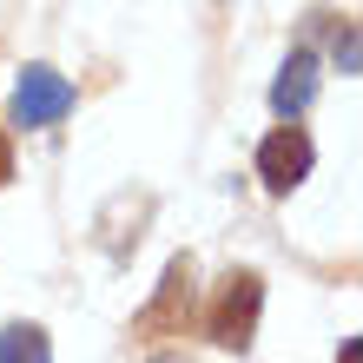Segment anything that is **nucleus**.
Masks as SVG:
<instances>
[{"label":"nucleus","instance_id":"nucleus-1","mask_svg":"<svg viewBox=\"0 0 363 363\" xmlns=\"http://www.w3.org/2000/svg\"><path fill=\"white\" fill-rule=\"evenodd\" d=\"M73 99H79L73 79H60L53 67H27L13 86V125H53L73 113Z\"/></svg>","mask_w":363,"mask_h":363},{"label":"nucleus","instance_id":"nucleus-2","mask_svg":"<svg viewBox=\"0 0 363 363\" xmlns=\"http://www.w3.org/2000/svg\"><path fill=\"white\" fill-rule=\"evenodd\" d=\"M258 304H264V284H258L251 271L225 277L218 311H211V337H218L225 350H245V344H251V330H258Z\"/></svg>","mask_w":363,"mask_h":363},{"label":"nucleus","instance_id":"nucleus-3","mask_svg":"<svg viewBox=\"0 0 363 363\" xmlns=\"http://www.w3.org/2000/svg\"><path fill=\"white\" fill-rule=\"evenodd\" d=\"M311 139H304V125H277V133L258 145V179L271 191H291V185H304L311 179Z\"/></svg>","mask_w":363,"mask_h":363},{"label":"nucleus","instance_id":"nucleus-4","mask_svg":"<svg viewBox=\"0 0 363 363\" xmlns=\"http://www.w3.org/2000/svg\"><path fill=\"white\" fill-rule=\"evenodd\" d=\"M311 93H317V53L311 47H297L291 60H284V73H277V86H271V106L284 119H297L311 106Z\"/></svg>","mask_w":363,"mask_h":363},{"label":"nucleus","instance_id":"nucleus-5","mask_svg":"<svg viewBox=\"0 0 363 363\" xmlns=\"http://www.w3.org/2000/svg\"><path fill=\"white\" fill-rule=\"evenodd\" d=\"M179 311H191V264L179 258L172 271H165V291H159V304H145L139 311V330H165Z\"/></svg>","mask_w":363,"mask_h":363},{"label":"nucleus","instance_id":"nucleus-6","mask_svg":"<svg viewBox=\"0 0 363 363\" xmlns=\"http://www.w3.org/2000/svg\"><path fill=\"white\" fill-rule=\"evenodd\" d=\"M0 363H53L47 330H33V324H7V330H0Z\"/></svg>","mask_w":363,"mask_h":363},{"label":"nucleus","instance_id":"nucleus-7","mask_svg":"<svg viewBox=\"0 0 363 363\" xmlns=\"http://www.w3.org/2000/svg\"><path fill=\"white\" fill-rule=\"evenodd\" d=\"M0 179H13V152H7V133H0Z\"/></svg>","mask_w":363,"mask_h":363},{"label":"nucleus","instance_id":"nucleus-8","mask_svg":"<svg viewBox=\"0 0 363 363\" xmlns=\"http://www.w3.org/2000/svg\"><path fill=\"white\" fill-rule=\"evenodd\" d=\"M344 363H363V344H357V337H350V344H344Z\"/></svg>","mask_w":363,"mask_h":363},{"label":"nucleus","instance_id":"nucleus-9","mask_svg":"<svg viewBox=\"0 0 363 363\" xmlns=\"http://www.w3.org/2000/svg\"><path fill=\"white\" fill-rule=\"evenodd\" d=\"M159 363H179V357H159Z\"/></svg>","mask_w":363,"mask_h":363}]
</instances>
